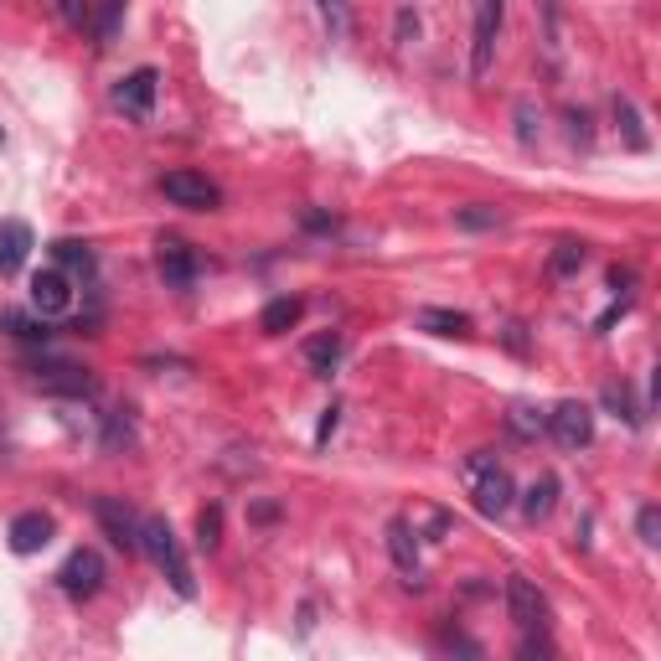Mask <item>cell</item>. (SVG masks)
I'll return each instance as SVG.
<instances>
[{
  "label": "cell",
  "mask_w": 661,
  "mask_h": 661,
  "mask_svg": "<svg viewBox=\"0 0 661 661\" xmlns=\"http://www.w3.org/2000/svg\"><path fill=\"white\" fill-rule=\"evenodd\" d=\"M460 475H465V486H471V502L481 517H507L511 502H517V486H511V475L496 465V455H486V450H475V455H465V465H460Z\"/></svg>",
  "instance_id": "1"
},
{
  "label": "cell",
  "mask_w": 661,
  "mask_h": 661,
  "mask_svg": "<svg viewBox=\"0 0 661 661\" xmlns=\"http://www.w3.org/2000/svg\"><path fill=\"white\" fill-rule=\"evenodd\" d=\"M140 553H151V563L170 579V590L181 594V599H197L191 563H187V553H181V543H176V532H170L166 517H145V522H140Z\"/></svg>",
  "instance_id": "2"
},
{
  "label": "cell",
  "mask_w": 661,
  "mask_h": 661,
  "mask_svg": "<svg viewBox=\"0 0 661 661\" xmlns=\"http://www.w3.org/2000/svg\"><path fill=\"white\" fill-rule=\"evenodd\" d=\"M32 383L42 393H63V398H93V393H99L93 373L78 367V362H63V356H42V362H32Z\"/></svg>",
  "instance_id": "3"
},
{
  "label": "cell",
  "mask_w": 661,
  "mask_h": 661,
  "mask_svg": "<svg viewBox=\"0 0 661 661\" xmlns=\"http://www.w3.org/2000/svg\"><path fill=\"white\" fill-rule=\"evenodd\" d=\"M548 434L559 450H584L594 440V408L579 398H563L559 408H548Z\"/></svg>",
  "instance_id": "4"
},
{
  "label": "cell",
  "mask_w": 661,
  "mask_h": 661,
  "mask_svg": "<svg viewBox=\"0 0 661 661\" xmlns=\"http://www.w3.org/2000/svg\"><path fill=\"white\" fill-rule=\"evenodd\" d=\"M502 16H507V5H502V0H475V36H471V78H475V84L492 73Z\"/></svg>",
  "instance_id": "5"
},
{
  "label": "cell",
  "mask_w": 661,
  "mask_h": 661,
  "mask_svg": "<svg viewBox=\"0 0 661 661\" xmlns=\"http://www.w3.org/2000/svg\"><path fill=\"white\" fill-rule=\"evenodd\" d=\"M161 191H166L176 207H187V212H212V207L222 202V187L207 181L202 170H166V176H161Z\"/></svg>",
  "instance_id": "6"
},
{
  "label": "cell",
  "mask_w": 661,
  "mask_h": 661,
  "mask_svg": "<svg viewBox=\"0 0 661 661\" xmlns=\"http://www.w3.org/2000/svg\"><path fill=\"white\" fill-rule=\"evenodd\" d=\"M57 584H63L68 599H93V594L103 590V559L93 548H78V553H68V563L57 569Z\"/></svg>",
  "instance_id": "7"
},
{
  "label": "cell",
  "mask_w": 661,
  "mask_h": 661,
  "mask_svg": "<svg viewBox=\"0 0 661 661\" xmlns=\"http://www.w3.org/2000/svg\"><path fill=\"white\" fill-rule=\"evenodd\" d=\"M93 517H99V527L109 532V543H114L119 553H140V517L124 507V496H99V502H93Z\"/></svg>",
  "instance_id": "8"
},
{
  "label": "cell",
  "mask_w": 661,
  "mask_h": 661,
  "mask_svg": "<svg viewBox=\"0 0 661 661\" xmlns=\"http://www.w3.org/2000/svg\"><path fill=\"white\" fill-rule=\"evenodd\" d=\"M155 88H161V73H155V68H135L130 78H119V84H114V109H119V114H130V119H151Z\"/></svg>",
  "instance_id": "9"
},
{
  "label": "cell",
  "mask_w": 661,
  "mask_h": 661,
  "mask_svg": "<svg viewBox=\"0 0 661 661\" xmlns=\"http://www.w3.org/2000/svg\"><path fill=\"white\" fill-rule=\"evenodd\" d=\"M507 615L517 620V630H543L548 626V599L538 594L532 579H507Z\"/></svg>",
  "instance_id": "10"
},
{
  "label": "cell",
  "mask_w": 661,
  "mask_h": 661,
  "mask_svg": "<svg viewBox=\"0 0 661 661\" xmlns=\"http://www.w3.org/2000/svg\"><path fill=\"white\" fill-rule=\"evenodd\" d=\"M155 264H161V279H166L170 289H191V285H197V274H202L197 254H191L181 238H166V243H161V254H155Z\"/></svg>",
  "instance_id": "11"
},
{
  "label": "cell",
  "mask_w": 661,
  "mask_h": 661,
  "mask_svg": "<svg viewBox=\"0 0 661 661\" xmlns=\"http://www.w3.org/2000/svg\"><path fill=\"white\" fill-rule=\"evenodd\" d=\"M73 306V279L63 269H42L32 279V310H42V321L47 316H68Z\"/></svg>",
  "instance_id": "12"
},
{
  "label": "cell",
  "mask_w": 661,
  "mask_h": 661,
  "mask_svg": "<svg viewBox=\"0 0 661 661\" xmlns=\"http://www.w3.org/2000/svg\"><path fill=\"white\" fill-rule=\"evenodd\" d=\"M11 553H21V559H32V553H42V548L52 543V517L47 511H21V517H11Z\"/></svg>",
  "instance_id": "13"
},
{
  "label": "cell",
  "mask_w": 661,
  "mask_h": 661,
  "mask_svg": "<svg viewBox=\"0 0 661 661\" xmlns=\"http://www.w3.org/2000/svg\"><path fill=\"white\" fill-rule=\"evenodd\" d=\"M36 249V238H32V228L21 218H5L0 222V274H16L21 264H26V254Z\"/></svg>",
  "instance_id": "14"
},
{
  "label": "cell",
  "mask_w": 661,
  "mask_h": 661,
  "mask_svg": "<svg viewBox=\"0 0 661 661\" xmlns=\"http://www.w3.org/2000/svg\"><path fill=\"white\" fill-rule=\"evenodd\" d=\"M388 553H393V563H398V574H408V584H419V532H414L404 517L388 522Z\"/></svg>",
  "instance_id": "15"
},
{
  "label": "cell",
  "mask_w": 661,
  "mask_h": 661,
  "mask_svg": "<svg viewBox=\"0 0 661 661\" xmlns=\"http://www.w3.org/2000/svg\"><path fill=\"white\" fill-rule=\"evenodd\" d=\"M52 258H57V269L68 274V279H93V269H99L93 249L78 243V238H57V243H52Z\"/></svg>",
  "instance_id": "16"
},
{
  "label": "cell",
  "mask_w": 661,
  "mask_h": 661,
  "mask_svg": "<svg viewBox=\"0 0 661 661\" xmlns=\"http://www.w3.org/2000/svg\"><path fill=\"white\" fill-rule=\"evenodd\" d=\"M300 316H306V300L279 295V300H269V306H264V316H258V331H264V337H285V331H295V326H300Z\"/></svg>",
  "instance_id": "17"
},
{
  "label": "cell",
  "mask_w": 661,
  "mask_h": 661,
  "mask_svg": "<svg viewBox=\"0 0 661 661\" xmlns=\"http://www.w3.org/2000/svg\"><path fill=\"white\" fill-rule=\"evenodd\" d=\"M119 21H124V0H93L88 5V32H93L99 47H109L119 36Z\"/></svg>",
  "instance_id": "18"
},
{
  "label": "cell",
  "mask_w": 661,
  "mask_h": 661,
  "mask_svg": "<svg viewBox=\"0 0 661 661\" xmlns=\"http://www.w3.org/2000/svg\"><path fill=\"white\" fill-rule=\"evenodd\" d=\"M414 326H419V331H429V337H465V331H471V316L429 306V310H419V316H414Z\"/></svg>",
  "instance_id": "19"
},
{
  "label": "cell",
  "mask_w": 661,
  "mask_h": 661,
  "mask_svg": "<svg viewBox=\"0 0 661 661\" xmlns=\"http://www.w3.org/2000/svg\"><path fill=\"white\" fill-rule=\"evenodd\" d=\"M306 362H310V373H316V377H331V373H337V362H341V337H337V331H321V337H310V341H306Z\"/></svg>",
  "instance_id": "20"
},
{
  "label": "cell",
  "mask_w": 661,
  "mask_h": 661,
  "mask_svg": "<svg viewBox=\"0 0 661 661\" xmlns=\"http://www.w3.org/2000/svg\"><path fill=\"white\" fill-rule=\"evenodd\" d=\"M553 502H559V475H538V481H532V486L522 492L527 522H543L548 511H553Z\"/></svg>",
  "instance_id": "21"
},
{
  "label": "cell",
  "mask_w": 661,
  "mask_h": 661,
  "mask_svg": "<svg viewBox=\"0 0 661 661\" xmlns=\"http://www.w3.org/2000/svg\"><path fill=\"white\" fill-rule=\"evenodd\" d=\"M0 331H5V337H16V341H26V346H42V341L52 337L47 321H32L26 310H0Z\"/></svg>",
  "instance_id": "22"
},
{
  "label": "cell",
  "mask_w": 661,
  "mask_h": 661,
  "mask_svg": "<svg viewBox=\"0 0 661 661\" xmlns=\"http://www.w3.org/2000/svg\"><path fill=\"white\" fill-rule=\"evenodd\" d=\"M507 425H511V434H522V440H538V434H548V414H543V408H532V404H511Z\"/></svg>",
  "instance_id": "23"
},
{
  "label": "cell",
  "mask_w": 661,
  "mask_h": 661,
  "mask_svg": "<svg viewBox=\"0 0 661 661\" xmlns=\"http://www.w3.org/2000/svg\"><path fill=\"white\" fill-rule=\"evenodd\" d=\"M615 119H620V130H626L630 151H646V145H651V135L641 130V114H636V103L630 99H615Z\"/></svg>",
  "instance_id": "24"
},
{
  "label": "cell",
  "mask_w": 661,
  "mask_h": 661,
  "mask_svg": "<svg viewBox=\"0 0 661 661\" xmlns=\"http://www.w3.org/2000/svg\"><path fill=\"white\" fill-rule=\"evenodd\" d=\"M584 269V243H559L553 249V258H548V274L553 279H569V274Z\"/></svg>",
  "instance_id": "25"
},
{
  "label": "cell",
  "mask_w": 661,
  "mask_h": 661,
  "mask_svg": "<svg viewBox=\"0 0 661 661\" xmlns=\"http://www.w3.org/2000/svg\"><path fill=\"white\" fill-rule=\"evenodd\" d=\"M455 222H460V228H471V233H481V228H496V222H502V212H496V207H486V202H475V207H460Z\"/></svg>",
  "instance_id": "26"
},
{
  "label": "cell",
  "mask_w": 661,
  "mask_h": 661,
  "mask_svg": "<svg viewBox=\"0 0 661 661\" xmlns=\"http://www.w3.org/2000/svg\"><path fill=\"white\" fill-rule=\"evenodd\" d=\"M218 538H222V511L207 507L202 517H197V548H202V553H212V548H218Z\"/></svg>",
  "instance_id": "27"
},
{
  "label": "cell",
  "mask_w": 661,
  "mask_h": 661,
  "mask_svg": "<svg viewBox=\"0 0 661 661\" xmlns=\"http://www.w3.org/2000/svg\"><path fill=\"white\" fill-rule=\"evenodd\" d=\"M321 16L337 36H352V11H346V0H321Z\"/></svg>",
  "instance_id": "28"
},
{
  "label": "cell",
  "mask_w": 661,
  "mask_h": 661,
  "mask_svg": "<svg viewBox=\"0 0 661 661\" xmlns=\"http://www.w3.org/2000/svg\"><path fill=\"white\" fill-rule=\"evenodd\" d=\"M636 532H641L646 548H657L661 543V507H641V511H636Z\"/></svg>",
  "instance_id": "29"
},
{
  "label": "cell",
  "mask_w": 661,
  "mask_h": 661,
  "mask_svg": "<svg viewBox=\"0 0 661 661\" xmlns=\"http://www.w3.org/2000/svg\"><path fill=\"white\" fill-rule=\"evenodd\" d=\"M605 404H610L615 414L626 419V425H641V414H636V404H630V393H626V388H615V383H610V388H605Z\"/></svg>",
  "instance_id": "30"
},
{
  "label": "cell",
  "mask_w": 661,
  "mask_h": 661,
  "mask_svg": "<svg viewBox=\"0 0 661 661\" xmlns=\"http://www.w3.org/2000/svg\"><path fill=\"white\" fill-rule=\"evenodd\" d=\"M52 5L63 11V21H68V26H88V5H84V0H52Z\"/></svg>",
  "instance_id": "31"
},
{
  "label": "cell",
  "mask_w": 661,
  "mask_h": 661,
  "mask_svg": "<svg viewBox=\"0 0 661 661\" xmlns=\"http://www.w3.org/2000/svg\"><path fill=\"white\" fill-rule=\"evenodd\" d=\"M532 135H538V130H532V103H517V140L532 145Z\"/></svg>",
  "instance_id": "32"
},
{
  "label": "cell",
  "mask_w": 661,
  "mask_h": 661,
  "mask_svg": "<svg viewBox=\"0 0 661 661\" xmlns=\"http://www.w3.org/2000/svg\"><path fill=\"white\" fill-rule=\"evenodd\" d=\"M337 425H341V408L331 404V408H326V414H321V429H316V444H326V440H331V434H337Z\"/></svg>",
  "instance_id": "33"
},
{
  "label": "cell",
  "mask_w": 661,
  "mask_h": 661,
  "mask_svg": "<svg viewBox=\"0 0 661 661\" xmlns=\"http://www.w3.org/2000/svg\"><path fill=\"white\" fill-rule=\"evenodd\" d=\"M507 346H511V352H527V337H522V326H507Z\"/></svg>",
  "instance_id": "34"
}]
</instances>
